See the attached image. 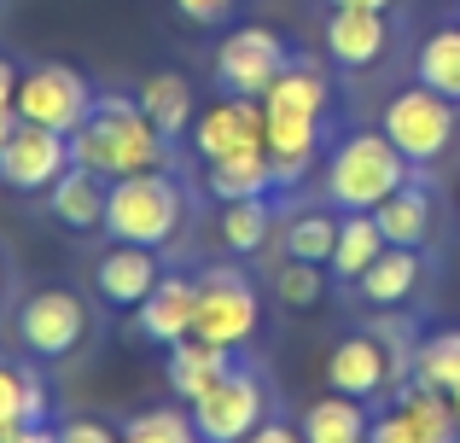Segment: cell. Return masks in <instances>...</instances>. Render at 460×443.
Returning a JSON list of instances; mask_svg holds the SVG:
<instances>
[{
  "mask_svg": "<svg viewBox=\"0 0 460 443\" xmlns=\"http://www.w3.org/2000/svg\"><path fill=\"white\" fill-rule=\"evenodd\" d=\"M70 158H76V170H93L100 182H123V175H140V170H164L169 140L157 135V123L140 111V100H128V93H100L88 123L70 135Z\"/></svg>",
  "mask_w": 460,
  "mask_h": 443,
  "instance_id": "1",
  "label": "cell"
},
{
  "mask_svg": "<svg viewBox=\"0 0 460 443\" xmlns=\"http://www.w3.org/2000/svg\"><path fill=\"white\" fill-rule=\"evenodd\" d=\"M408 175H414V164L391 146L385 128H356V135H344L326 152L321 199L332 210H379Z\"/></svg>",
  "mask_w": 460,
  "mask_h": 443,
  "instance_id": "2",
  "label": "cell"
},
{
  "mask_svg": "<svg viewBox=\"0 0 460 443\" xmlns=\"http://www.w3.org/2000/svg\"><path fill=\"white\" fill-rule=\"evenodd\" d=\"M181 222H187V193H181L164 170L123 175V182H111V193H105V234L123 239V245L164 251L169 239L181 234Z\"/></svg>",
  "mask_w": 460,
  "mask_h": 443,
  "instance_id": "3",
  "label": "cell"
},
{
  "mask_svg": "<svg viewBox=\"0 0 460 443\" xmlns=\"http://www.w3.org/2000/svg\"><path fill=\"white\" fill-rule=\"evenodd\" d=\"M379 128L391 135V146L402 152L420 175H426V170H438V164L455 152V140H460V105L443 100V93H431L426 82H414V88L391 93Z\"/></svg>",
  "mask_w": 460,
  "mask_h": 443,
  "instance_id": "4",
  "label": "cell"
},
{
  "mask_svg": "<svg viewBox=\"0 0 460 443\" xmlns=\"http://www.w3.org/2000/svg\"><path fill=\"white\" fill-rule=\"evenodd\" d=\"M88 297L70 292V286H41V292H30L18 309H12V332H18V350L30 356V362L53 368V362H70V356L88 344Z\"/></svg>",
  "mask_w": 460,
  "mask_h": 443,
  "instance_id": "5",
  "label": "cell"
},
{
  "mask_svg": "<svg viewBox=\"0 0 460 443\" xmlns=\"http://www.w3.org/2000/svg\"><path fill=\"white\" fill-rule=\"evenodd\" d=\"M192 286H199L192 332L222 344V350H245L262 327V297H257V286H251V274L234 269V262H204V269L192 274Z\"/></svg>",
  "mask_w": 460,
  "mask_h": 443,
  "instance_id": "6",
  "label": "cell"
},
{
  "mask_svg": "<svg viewBox=\"0 0 460 443\" xmlns=\"http://www.w3.org/2000/svg\"><path fill=\"white\" fill-rule=\"evenodd\" d=\"M269 414H274L269 379H262V368H251V362H234L199 403H192V421H199L204 443H245Z\"/></svg>",
  "mask_w": 460,
  "mask_h": 443,
  "instance_id": "7",
  "label": "cell"
},
{
  "mask_svg": "<svg viewBox=\"0 0 460 443\" xmlns=\"http://www.w3.org/2000/svg\"><path fill=\"white\" fill-rule=\"evenodd\" d=\"M292 65V47L286 35L262 30V23H239L216 41L210 53V76L222 93H239V100H262V93L280 82V70Z\"/></svg>",
  "mask_w": 460,
  "mask_h": 443,
  "instance_id": "8",
  "label": "cell"
},
{
  "mask_svg": "<svg viewBox=\"0 0 460 443\" xmlns=\"http://www.w3.org/2000/svg\"><path fill=\"white\" fill-rule=\"evenodd\" d=\"M93 82L82 76V70H70V65H30L18 76V117L23 123H41V128H58V135H76L82 123H88V111H93Z\"/></svg>",
  "mask_w": 460,
  "mask_h": 443,
  "instance_id": "9",
  "label": "cell"
},
{
  "mask_svg": "<svg viewBox=\"0 0 460 443\" xmlns=\"http://www.w3.org/2000/svg\"><path fill=\"white\" fill-rule=\"evenodd\" d=\"M76 170V158H70V135H58V128H41V123H23L12 128V140L0 146V187H12V193H53L58 175Z\"/></svg>",
  "mask_w": 460,
  "mask_h": 443,
  "instance_id": "10",
  "label": "cell"
},
{
  "mask_svg": "<svg viewBox=\"0 0 460 443\" xmlns=\"http://www.w3.org/2000/svg\"><path fill=\"white\" fill-rule=\"evenodd\" d=\"M326 385L356 397V403H379V397H396L408 379H402V368H396V356L379 344V332H349V339H338L332 356H326Z\"/></svg>",
  "mask_w": 460,
  "mask_h": 443,
  "instance_id": "11",
  "label": "cell"
},
{
  "mask_svg": "<svg viewBox=\"0 0 460 443\" xmlns=\"http://www.w3.org/2000/svg\"><path fill=\"white\" fill-rule=\"evenodd\" d=\"M192 152H199L204 164L239 158V152H269V117H262V100L222 93L210 111L192 117Z\"/></svg>",
  "mask_w": 460,
  "mask_h": 443,
  "instance_id": "12",
  "label": "cell"
},
{
  "mask_svg": "<svg viewBox=\"0 0 460 443\" xmlns=\"http://www.w3.org/2000/svg\"><path fill=\"white\" fill-rule=\"evenodd\" d=\"M157 280H164V262H157V251H146V245L111 239V245L93 257V292L111 309H140Z\"/></svg>",
  "mask_w": 460,
  "mask_h": 443,
  "instance_id": "13",
  "label": "cell"
},
{
  "mask_svg": "<svg viewBox=\"0 0 460 443\" xmlns=\"http://www.w3.org/2000/svg\"><path fill=\"white\" fill-rule=\"evenodd\" d=\"M391 53V12L367 6H332L326 18V58L344 70H373Z\"/></svg>",
  "mask_w": 460,
  "mask_h": 443,
  "instance_id": "14",
  "label": "cell"
},
{
  "mask_svg": "<svg viewBox=\"0 0 460 443\" xmlns=\"http://www.w3.org/2000/svg\"><path fill=\"white\" fill-rule=\"evenodd\" d=\"M192 315H199V286H192V274H164V280L152 286V297L140 304V315H135V339L169 350V344L192 339Z\"/></svg>",
  "mask_w": 460,
  "mask_h": 443,
  "instance_id": "15",
  "label": "cell"
},
{
  "mask_svg": "<svg viewBox=\"0 0 460 443\" xmlns=\"http://www.w3.org/2000/svg\"><path fill=\"white\" fill-rule=\"evenodd\" d=\"M234 362H239V350H222V344H210V339L192 332V339H181V344H169V350H164V385H169V397H175V403H187V409H192V403H199Z\"/></svg>",
  "mask_w": 460,
  "mask_h": 443,
  "instance_id": "16",
  "label": "cell"
},
{
  "mask_svg": "<svg viewBox=\"0 0 460 443\" xmlns=\"http://www.w3.org/2000/svg\"><path fill=\"white\" fill-rule=\"evenodd\" d=\"M373 222H379L385 245H408V251H426L431 239H438V199H431V187L420 182V170L408 175V182L396 187V193L385 199L379 210H373Z\"/></svg>",
  "mask_w": 460,
  "mask_h": 443,
  "instance_id": "17",
  "label": "cell"
},
{
  "mask_svg": "<svg viewBox=\"0 0 460 443\" xmlns=\"http://www.w3.org/2000/svg\"><path fill=\"white\" fill-rule=\"evenodd\" d=\"M420 286H426V251H408V245H385L379 262H373L367 274L356 280L361 304L367 309H408L420 297Z\"/></svg>",
  "mask_w": 460,
  "mask_h": 443,
  "instance_id": "18",
  "label": "cell"
},
{
  "mask_svg": "<svg viewBox=\"0 0 460 443\" xmlns=\"http://www.w3.org/2000/svg\"><path fill=\"white\" fill-rule=\"evenodd\" d=\"M326 105H332V82H326L321 65H309V58H292V65L280 70V82L262 93V117H269V123H321Z\"/></svg>",
  "mask_w": 460,
  "mask_h": 443,
  "instance_id": "19",
  "label": "cell"
},
{
  "mask_svg": "<svg viewBox=\"0 0 460 443\" xmlns=\"http://www.w3.org/2000/svg\"><path fill=\"white\" fill-rule=\"evenodd\" d=\"M105 193H111V182H100L93 170H70L47 193V217L65 234H105Z\"/></svg>",
  "mask_w": 460,
  "mask_h": 443,
  "instance_id": "20",
  "label": "cell"
},
{
  "mask_svg": "<svg viewBox=\"0 0 460 443\" xmlns=\"http://www.w3.org/2000/svg\"><path fill=\"white\" fill-rule=\"evenodd\" d=\"M53 397H47L41 362H6L0 356V426H47Z\"/></svg>",
  "mask_w": 460,
  "mask_h": 443,
  "instance_id": "21",
  "label": "cell"
},
{
  "mask_svg": "<svg viewBox=\"0 0 460 443\" xmlns=\"http://www.w3.org/2000/svg\"><path fill=\"white\" fill-rule=\"evenodd\" d=\"M204 193H210L216 205L280 193V187H274V164H269V152H239V158H216V164H204Z\"/></svg>",
  "mask_w": 460,
  "mask_h": 443,
  "instance_id": "22",
  "label": "cell"
},
{
  "mask_svg": "<svg viewBox=\"0 0 460 443\" xmlns=\"http://www.w3.org/2000/svg\"><path fill=\"white\" fill-rule=\"evenodd\" d=\"M297 432H304V443H367L373 414H367V403L344 397V391H326L321 403H309V409H304Z\"/></svg>",
  "mask_w": 460,
  "mask_h": 443,
  "instance_id": "23",
  "label": "cell"
},
{
  "mask_svg": "<svg viewBox=\"0 0 460 443\" xmlns=\"http://www.w3.org/2000/svg\"><path fill=\"white\" fill-rule=\"evenodd\" d=\"M140 111L157 123L164 140H181L192 128V117H199V105H192V82L181 76V70H152V76L140 82Z\"/></svg>",
  "mask_w": 460,
  "mask_h": 443,
  "instance_id": "24",
  "label": "cell"
},
{
  "mask_svg": "<svg viewBox=\"0 0 460 443\" xmlns=\"http://www.w3.org/2000/svg\"><path fill=\"white\" fill-rule=\"evenodd\" d=\"M385 251V234L379 222H373V210H344V222H338V245H332V262H326V274H332L338 286H356L361 274L379 262Z\"/></svg>",
  "mask_w": 460,
  "mask_h": 443,
  "instance_id": "25",
  "label": "cell"
},
{
  "mask_svg": "<svg viewBox=\"0 0 460 443\" xmlns=\"http://www.w3.org/2000/svg\"><path fill=\"white\" fill-rule=\"evenodd\" d=\"M338 222H344V210H332L321 199V205H304V210H292L280 227V251L286 257H297V262H332V245H338Z\"/></svg>",
  "mask_w": 460,
  "mask_h": 443,
  "instance_id": "26",
  "label": "cell"
},
{
  "mask_svg": "<svg viewBox=\"0 0 460 443\" xmlns=\"http://www.w3.org/2000/svg\"><path fill=\"white\" fill-rule=\"evenodd\" d=\"M286 222V210L269 199H234V205H222V222H216V234H222V245L234 251V257H251V251L269 245V234Z\"/></svg>",
  "mask_w": 460,
  "mask_h": 443,
  "instance_id": "27",
  "label": "cell"
},
{
  "mask_svg": "<svg viewBox=\"0 0 460 443\" xmlns=\"http://www.w3.org/2000/svg\"><path fill=\"white\" fill-rule=\"evenodd\" d=\"M414 82H426L431 93H443V100L460 105V23H438V30L420 41Z\"/></svg>",
  "mask_w": 460,
  "mask_h": 443,
  "instance_id": "28",
  "label": "cell"
},
{
  "mask_svg": "<svg viewBox=\"0 0 460 443\" xmlns=\"http://www.w3.org/2000/svg\"><path fill=\"white\" fill-rule=\"evenodd\" d=\"M414 385H431L443 397L460 391V327H438L414 344Z\"/></svg>",
  "mask_w": 460,
  "mask_h": 443,
  "instance_id": "29",
  "label": "cell"
},
{
  "mask_svg": "<svg viewBox=\"0 0 460 443\" xmlns=\"http://www.w3.org/2000/svg\"><path fill=\"white\" fill-rule=\"evenodd\" d=\"M117 432H123V443H204L192 409H181V403H157V409L128 414Z\"/></svg>",
  "mask_w": 460,
  "mask_h": 443,
  "instance_id": "30",
  "label": "cell"
},
{
  "mask_svg": "<svg viewBox=\"0 0 460 443\" xmlns=\"http://www.w3.org/2000/svg\"><path fill=\"white\" fill-rule=\"evenodd\" d=\"M269 286H274V297H280L286 309H314L326 297V269H321V262L286 257V262H274V269H269Z\"/></svg>",
  "mask_w": 460,
  "mask_h": 443,
  "instance_id": "31",
  "label": "cell"
},
{
  "mask_svg": "<svg viewBox=\"0 0 460 443\" xmlns=\"http://www.w3.org/2000/svg\"><path fill=\"white\" fill-rule=\"evenodd\" d=\"M175 12H181L187 23H199V30H216V23H227L234 0H175Z\"/></svg>",
  "mask_w": 460,
  "mask_h": 443,
  "instance_id": "32",
  "label": "cell"
},
{
  "mask_svg": "<svg viewBox=\"0 0 460 443\" xmlns=\"http://www.w3.org/2000/svg\"><path fill=\"white\" fill-rule=\"evenodd\" d=\"M58 443H123V432H111L105 421H65Z\"/></svg>",
  "mask_w": 460,
  "mask_h": 443,
  "instance_id": "33",
  "label": "cell"
},
{
  "mask_svg": "<svg viewBox=\"0 0 460 443\" xmlns=\"http://www.w3.org/2000/svg\"><path fill=\"white\" fill-rule=\"evenodd\" d=\"M367 443H420V432L402 421L396 409H385L379 421H373V432H367Z\"/></svg>",
  "mask_w": 460,
  "mask_h": 443,
  "instance_id": "34",
  "label": "cell"
},
{
  "mask_svg": "<svg viewBox=\"0 0 460 443\" xmlns=\"http://www.w3.org/2000/svg\"><path fill=\"white\" fill-rule=\"evenodd\" d=\"M245 443H304V432H297L292 421H280V414H269V421H262Z\"/></svg>",
  "mask_w": 460,
  "mask_h": 443,
  "instance_id": "35",
  "label": "cell"
},
{
  "mask_svg": "<svg viewBox=\"0 0 460 443\" xmlns=\"http://www.w3.org/2000/svg\"><path fill=\"white\" fill-rule=\"evenodd\" d=\"M18 76H23V70L12 65L6 53H0V117H6V111H18Z\"/></svg>",
  "mask_w": 460,
  "mask_h": 443,
  "instance_id": "36",
  "label": "cell"
},
{
  "mask_svg": "<svg viewBox=\"0 0 460 443\" xmlns=\"http://www.w3.org/2000/svg\"><path fill=\"white\" fill-rule=\"evenodd\" d=\"M18 443H58V426H18Z\"/></svg>",
  "mask_w": 460,
  "mask_h": 443,
  "instance_id": "37",
  "label": "cell"
},
{
  "mask_svg": "<svg viewBox=\"0 0 460 443\" xmlns=\"http://www.w3.org/2000/svg\"><path fill=\"white\" fill-rule=\"evenodd\" d=\"M332 6H367V12H391L396 0H332Z\"/></svg>",
  "mask_w": 460,
  "mask_h": 443,
  "instance_id": "38",
  "label": "cell"
},
{
  "mask_svg": "<svg viewBox=\"0 0 460 443\" xmlns=\"http://www.w3.org/2000/svg\"><path fill=\"white\" fill-rule=\"evenodd\" d=\"M12 128H18V111H6V117H0V146L12 140Z\"/></svg>",
  "mask_w": 460,
  "mask_h": 443,
  "instance_id": "39",
  "label": "cell"
},
{
  "mask_svg": "<svg viewBox=\"0 0 460 443\" xmlns=\"http://www.w3.org/2000/svg\"><path fill=\"white\" fill-rule=\"evenodd\" d=\"M0 297H6V251H0Z\"/></svg>",
  "mask_w": 460,
  "mask_h": 443,
  "instance_id": "40",
  "label": "cell"
},
{
  "mask_svg": "<svg viewBox=\"0 0 460 443\" xmlns=\"http://www.w3.org/2000/svg\"><path fill=\"white\" fill-rule=\"evenodd\" d=\"M449 403H455V414H460V391H455V397H449Z\"/></svg>",
  "mask_w": 460,
  "mask_h": 443,
  "instance_id": "41",
  "label": "cell"
},
{
  "mask_svg": "<svg viewBox=\"0 0 460 443\" xmlns=\"http://www.w3.org/2000/svg\"><path fill=\"white\" fill-rule=\"evenodd\" d=\"M455 443H460V438H455Z\"/></svg>",
  "mask_w": 460,
  "mask_h": 443,
  "instance_id": "42",
  "label": "cell"
}]
</instances>
